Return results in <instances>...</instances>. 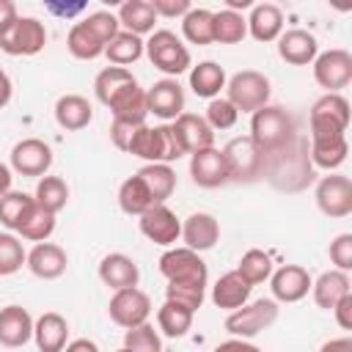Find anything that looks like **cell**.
Here are the masks:
<instances>
[{"instance_id":"cell-1","label":"cell","mask_w":352,"mask_h":352,"mask_svg":"<svg viewBox=\"0 0 352 352\" xmlns=\"http://www.w3.org/2000/svg\"><path fill=\"white\" fill-rule=\"evenodd\" d=\"M261 179H267L280 192H302L316 179L311 157H308V140L297 135L283 148L264 154Z\"/></svg>"},{"instance_id":"cell-2","label":"cell","mask_w":352,"mask_h":352,"mask_svg":"<svg viewBox=\"0 0 352 352\" xmlns=\"http://www.w3.org/2000/svg\"><path fill=\"white\" fill-rule=\"evenodd\" d=\"M248 138L261 151V157L270 154V151H278V148H283L286 143H292L297 138L294 116L280 104H264L253 113Z\"/></svg>"},{"instance_id":"cell-3","label":"cell","mask_w":352,"mask_h":352,"mask_svg":"<svg viewBox=\"0 0 352 352\" xmlns=\"http://www.w3.org/2000/svg\"><path fill=\"white\" fill-rule=\"evenodd\" d=\"M311 140L316 138H341L349 126V102L341 94H324L311 104L308 113Z\"/></svg>"},{"instance_id":"cell-4","label":"cell","mask_w":352,"mask_h":352,"mask_svg":"<svg viewBox=\"0 0 352 352\" xmlns=\"http://www.w3.org/2000/svg\"><path fill=\"white\" fill-rule=\"evenodd\" d=\"M146 55L162 74L173 80L190 69V50L173 30H154L146 41Z\"/></svg>"},{"instance_id":"cell-5","label":"cell","mask_w":352,"mask_h":352,"mask_svg":"<svg viewBox=\"0 0 352 352\" xmlns=\"http://www.w3.org/2000/svg\"><path fill=\"white\" fill-rule=\"evenodd\" d=\"M226 91H228L226 99L236 107V113H256L258 107L270 104V80L256 69L236 72L226 82Z\"/></svg>"},{"instance_id":"cell-6","label":"cell","mask_w":352,"mask_h":352,"mask_svg":"<svg viewBox=\"0 0 352 352\" xmlns=\"http://www.w3.org/2000/svg\"><path fill=\"white\" fill-rule=\"evenodd\" d=\"M280 308L275 300H256L250 305H242L236 311H231L226 316V330L234 338H253L261 330H267L270 324H275Z\"/></svg>"},{"instance_id":"cell-7","label":"cell","mask_w":352,"mask_h":352,"mask_svg":"<svg viewBox=\"0 0 352 352\" xmlns=\"http://www.w3.org/2000/svg\"><path fill=\"white\" fill-rule=\"evenodd\" d=\"M223 151V160H226V168H228V182H242V184H250L256 179H261V165H264V157L261 151L253 146L250 138H234L226 143Z\"/></svg>"},{"instance_id":"cell-8","label":"cell","mask_w":352,"mask_h":352,"mask_svg":"<svg viewBox=\"0 0 352 352\" xmlns=\"http://www.w3.org/2000/svg\"><path fill=\"white\" fill-rule=\"evenodd\" d=\"M107 314H110V319H113L118 327L129 330V327H138V324H146V322H148L151 300H148V294L140 292L138 286H132V289H118V292L110 297V302H107Z\"/></svg>"},{"instance_id":"cell-9","label":"cell","mask_w":352,"mask_h":352,"mask_svg":"<svg viewBox=\"0 0 352 352\" xmlns=\"http://www.w3.org/2000/svg\"><path fill=\"white\" fill-rule=\"evenodd\" d=\"M316 206L327 217H346L352 214V182L344 173H330L316 182Z\"/></svg>"},{"instance_id":"cell-10","label":"cell","mask_w":352,"mask_h":352,"mask_svg":"<svg viewBox=\"0 0 352 352\" xmlns=\"http://www.w3.org/2000/svg\"><path fill=\"white\" fill-rule=\"evenodd\" d=\"M160 272L170 280H187V283H204L209 280L204 258L190 248H170L160 256Z\"/></svg>"},{"instance_id":"cell-11","label":"cell","mask_w":352,"mask_h":352,"mask_svg":"<svg viewBox=\"0 0 352 352\" xmlns=\"http://www.w3.org/2000/svg\"><path fill=\"white\" fill-rule=\"evenodd\" d=\"M314 80L327 91L338 94L352 82V55L346 50H327L314 58Z\"/></svg>"},{"instance_id":"cell-12","label":"cell","mask_w":352,"mask_h":352,"mask_svg":"<svg viewBox=\"0 0 352 352\" xmlns=\"http://www.w3.org/2000/svg\"><path fill=\"white\" fill-rule=\"evenodd\" d=\"M47 44V28L36 16H19L14 28L0 38V50L8 55H38Z\"/></svg>"},{"instance_id":"cell-13","label":"cell","mask_w":352,"mask_h":352,"mask_svg":"<svg viewBox=\"0 0 352 352\" xmlns=\"http://www.w3.org/2000/svg\"><path fill=\"white\" fill-rule=\"evenodd\" d=\"M138 226H140V234H143L148 242L162 245V248H170V245L182 236V223H179L176 212L168 209L165 204H157V206L146 209V212L140 214Z\"/></svg>"},{"instance_id":"cell-14","label":"cell","mask_w":352,"mask_h":352,"mask_svg":"<svg viewBox=\"0 0 352 352\" xmlns=\"http://www.w3.org/2000/svg\"><path fill=\"white\" fill-rule=\"evenodd\" d=\"M146 107L148 113H154L162 121H176L184 113V91L173 77L157 80L148 91H146Z\"/></svg>"},{"instance_id":"cell-15","label":"cell","mask_w":352,"mask_h":352,"mask_svg":"<svg viewBox=\"0 0 352 352\" xmlns=\"http://www.w3.org/2000/svg\"><path fill=\"white\" fill-rule=\"evenodd\" d=\"M11 168L22 176H44L52 168V148L38 138H25L11 148Z\"/></svg>"},{"instance_id":"cell-16","label":"cell","mask_w":352,"mask_h":352,"mask_svg":"<svg viewBox=\"0 0 352 352\" xmlns=\"http://www.w3.org/2000/svg\"><path fill=\"white\" fill-rule=\"evenodd\" d=\"M311 275L300 264H283L270 275V289L275 302H297L311 292Z\"/></svg>"},{"instance_id":"cell-17","label":"cell","mask_w":352,"mask_h":352,"mask_svg":"<svg viewBox=\"0 0 352 352\" xmlns=\"http://www.w3.org/2000/svg\"><path fill=\"white\" fill-rule=\"evenodd\" d=\"M190 176L198 187H220L228 182V168H226V160H223V151L209 146V148H201L195 154H190Z\"/></svg>"},{"instance_id":"cell-18","label":"cell","mask_w":352,"mask_h":352,"mask_svg":"<svg viewBox=\"0 0 352 352\" xmlns=\"http://www.w3.org/2000/svg\"><path fill=\"white\" fill-rule=\"evenodd\" d=\"M25 264H28V270H30L36 278H41V280H55V278H60V275L66 272L69 256H66V250H63L60 245H55V242H38V245H33V250L28 253Z\"/></svg>"},{"instance_id":"cell-19","label":"cell","mask_w":352,"mask_h":352,"mask_svg":"<svg viewBox=\"0 0 352 352\" xmlns=\"http://www.w3.org/2000/svg\"><path fill=\"white\" fill-rule=\"evenodd\" d=\"M278 55L292 66H308L319 55L316 36L302 30V28H292V30L278 36Z\"/></svg>"},{"instance_id":"cell-20","label":"cell","mask_w":352,"mask_h":352,"mask_svg":"<svg viewBox=\"0 0 352 352\" xmlns=\"http://www.w3.org/2000/svg\"><path fill=\"white\" fill-rule=\"evenodd\" d=\"M220 239V226L209 212H192L184 223H182V242L184 248L201 253V250H212Z\"/></svg>"},{"instance_id":"cell-21","label":"cell","mask_w":352,"mask_h":352,"mask_svg":"<svg viewBox=\"0 0 352 352\" xmlns=\"http://www.w3.org/2000/svg\"><path fill=\"white\" fill-rule=\"evenodd\" d=\"M33 338V316L22 305L0 308V344L16 349Z\"/></svg>"},{"instance_id":"cell-22","label":"cell","mask_w":352,"mask_h":352,"mask_svg":"<svg viewBox=\"0 0 352 352\" xmlns=\"http://www.w3.org/2000/svg\"><path fill=\"white\" fill-rule=\"evenodd\" d=\"M99 278L104 286H110L113 292L118 289H132L140 280V270L138 264L126 256V253H107L99 261Z\"/></svg>"},{"instance_id":"cell-23","label":"cell","mask_w":352,"mask_h":352,"mask_svg":"<svg viewBox=\"0 0 352 352\" xmlns=\"http://www.w3.org/2000/svg\"><path fill=\"white\" fill-rule=\"evenodd\" d=\"M110 113H113V121L118 124H129V126H140L146 124V116H148V107H146V91L135 82L129 88H124L110 104Z\"/></svg>"},{"instance_id":"cell-24","label":"cell","mask_w":352,"mask_h":352,"mask_svg":"<svg viewBox=\"0 0 352 352\" xmlns=\"http://www.w3.org/2000/svg\"><path fill=\"white\" fill-rule=\"evenodd\" d=\"M33 338L38 352H63L69 338V322L60 314L47 311L33 322Z\"/></svg>"},{"instance_id":"cell-25","label":"cell","mask_w":352,"mask_h":352,"mask_svg":"<svg viewBox=\"0 0 352 352\" xmlns=\"http://www.w3.org/2000/svg\"><path fill=\"white\" fill-rule=\"evenodd\" d=\"M248 22V33L256 41H278V36L283 33V11L275 3H258L250 8Z\"/></svg>"},{"instance_id":"cell-26","label":"cell","mask_w":352,"mask_h":352,"mask_svg":"<svg viewBox=\"0 0 352 352\" xmlns=\"http://www.w3.org/2000/svg\"><path fill=\"white\" fill-rule=\"evenodd\" d=\"M250 289H253V286H250L236 270H231V272L220 275V280L212 286V302H214L217 308H223V311H236V308L248 305Z\"/></svg>"},{"instance_id":"cell-27","label":"cell","mask_w":352,"mask_h":352,"mask_svg":"<svg viewBox=\"0 0 352 352\" xmlns=\"http://www.w3.org/2000/svg\"><path fill=\"white\" fill-rule=\"evenodd\" d=\"M173 129L179 132V138H182L187 154H195V151H201V148L214 146V132H212V126L206 124V118L198 116V113H182V116L173 121Z\"/></svg>"},{"instance_id":"cell-28","label":"cell","mask_w":352,"mask_h":352,"mask_svg":"<svg viewBox=\"0 0 352 352\" xmlns=\"http://www.w3.org/2000/svg\"><path fill=\"white\" fill-rule=\"evenodd\" d=\"M91 118H94V107L80 94H66L55 102V121H58V126H63L69 132L85 129L91 124Z\"/></svg>"},{"instance_id":"cell-29","label":"cell","mask_w":352,"mask_h":352,"mask_svg":"<svg viewBox=\"0 0 352 352\" xmlns=\"http://www.w3.org/2000/svg\"><path fill=\"white\" fill-rule=\"evenodd\" d=\"M349 286H352V280H349L346 272H341V270H327V272H322V275L311 283L314 302H316L319 308H324V311H333L336 302L349 294Z\"/></svg>"},{"instance_id":"cell-30","label":"cell","mask_w":352,"mask_h":352,"mask_svg":"<svg viewBox=\"0 0 352 352\" xmlns=\"http://www.w3.org/2000/svg\"><path fill=\"white\" fill-rule=\"evenodd\" d=\"M349 154V143H346V135L341 138H316L311 140L308 146V157H311V165L314 168H324V170H336L344 165Z\"/></svg>"},{"instance_id":"cell-31","label":"cell","mask_w":352,"mask_h":352,"mask_svg":"<svg viewBox=\"0 0 352 352\" xmlns=\"http://www.w3.org/2000/svg\"><path fill=\"white\" fill-rule=\"evenodd\" d=\"M118 25L126 30V33H135V36H143V33H154V22H157V14L151 8L148 0H126L118 6Z\"/></svg>"},{"instance_id":"cell-32","label":"cell","mask_w":352,"mask_h":352,"mask_svg":"<svg viewBox=\"0 0 352 352\" xmlns=\"http://www.w3.org/2000/svg\"><path fill=\"white\" fill-rule=\"evenodd\" d=\"M138 176L148 187V195H151L154 204H165L176 190V173L165 162H148V165H143L138 170Z\"/></svg>"},{"instance_id":"cell-33","label":"cell","mask_w":352,"mask_h":352,"mask_svg":"<svg viewBox=\"0 0 352 352\" xmlns=\"http://www.w3.org/2000/svg\"><path fill=\"white\" fill-rule=\"evenodd\" d=\"M190 88L201 99H217V94L226 88V72L214 60H204L190 69Z\"/></svg>"},{"instance_id":"cell-34","label":"cell","mask_w":352,"mask_h":352,"mask_svg":"<svg viewBox=\"0 0 352 352\" xmlns=\"http://www.w3.org/2000/svg\"><path fill=\"white\" fill-rule=\"evenodd\" d=\"M135 82H138V80L132 77L129 69L107 66V69H102V72L96 74V80H94V94H96V99L107 107L124 88H129V85H135Z\"/></svg>"},{"instance_id":"cell-35","label":"cell","mask_w":352,"mask_h":352,"mask_svg":"<svg viewBox=\"0 0 352 352\" xmlns=\"http://www.w3.org/2000/svg\"><path fill=\"white\" fill-rule=\"evenodd\" d=\"M143 52H146V41L140 36H135V33H126V30H118L116 38L104 47V58L113 66H121V69H126L129 63H135Z\"/></svg>"},{"instance_id":"cell-36","label":"cell","mask_w":352,"mask_h":352,"mask_svg":"<svg viewBox=\"0 0 352 352\" xmlns=\"http://www.w3.org/2000/svg\"><path fill=\"white\" fill-rule=\"evenodd\" d=\"M192 311L173 302V300H165L157 311V324H160V333L168 336V338H182L187 336V330L192 327Z\"/></svg>"},{"instance_id":"cell-37","label":"cell","mask_w":352,"mask_h":352,"mask_svg":"<svg viewBox=\"0 0 352 352\" xmlns=\"http://www.w3.org/2000/svg\"><path fill=\"white\" fill-rule=\"evenodd\" d=\"M118 206H121L124 214L140 217L146 209H151V206H157V204L151 201L148 187L143 184V179L135 173V176H129L126 182H121V187H118Z\"/></svg>"},{"instance_id":"cell-38","label":"cell","mask_w":352,"mask_h":352,"mask_svg":"<svg viewBox=\"0 0 352 352\" xmlns=\"http://www.w3.org/2000/svg\"><path fill=\"white\" fill-rule=\"evenodd\" d=\"M33 206H36V201L28 192H14L11 190V192H6L0 198V223L6 228H11V231H19L22 223L30 217Z\"/></svg>"},{"instance_id":"cell-39","label":"cell","mask_w":352,"mask_h":352,"mask_svg":"<svg viewBox=\"0 0 352 352\" xmlns=\"http://www.w3.org/2000/svg\"><path fill=\"white\" fill-rule=\"evenodd\" d=\"M212 33H214V41L220 44H239L245 36H248V22L239 11H217L212 14Z\"/></svg>"},{"instance_id":"cell-40","label":"cell","mask_w":352,"mask_h":352,"mask_svg":"<svg viewBox=\"0 0 352 352\" xmlns=\"http://www.w3.org/2000/svg\"><path fill=\"white\" fill-rule=\"evenodd\" d=\"M66 47L77 60H96L99 55H104V44L85 28V22H74L69 36H66Z\"/></svg>"},{"instance_id":"cell-41","label":"cell","mask_w":352,"mask_h":352,"mask_svg":"<svg viewBox=\"0 0 352 352\" xmlns=\"http://www.w3.org/2000/svg\"><path fill=\"white\" fill-rule=\"evenodd\" d=\"M182 33L190 44H212L214 41V33H212V11L209 8H190L184 16H182Z\"/></svg>"},{"instance_id":"cell-42","label":"cell","mask_w":352,"mask_h":352,"mask_svg":"<svg viewBox=\"0 0 352 352\" xmlns=\"http://www.w3.org/2000/svg\"><path fill=\"white\" fill-rule=\"evenodd\" d=\"M69 201V184L60 176H41L36 184V204L52 214H58Z\"/></svg>"},{"instance_id":"cell-43","label":"cell","mask_w":352,"mask_h":352,"mask_svg":"<svg viewBox=\"0 0 352 352\" xmlns=\"http://www.w3.org/2000/svg\"><path fill=\"white\" fill-rule=\"evenodd\" d=\"M236 272H239L250 286L264 283V280L272 275V258H270V253H264V250H258V248H250L248 253H242Z\"/></svg>"},{"instance_id":"cell-44","label":"cell","mask_w":352,"mask_h":352,"mask_svg":"<svg viewBox=\"0 0 352 352\" xmlns=\"http://www.w3.org/2000/svg\"><path fill=\"white\" fill-rule=\"evenodd\" d=\"M36 201V198H33ZM55 231V214L52 212H47V209H41L38 204L33 206V212H30V217L22 223V228L16 231L22 239H30V242H47L50 239V234Z\"/></svg>"},{"instance_id":"cell-45","label":"cell","mask_w":352,"mask_h":352,"mask_svg":"<svg viewBox=\"0 0 352 352\" xmlns=\"http://www.w3.org/2000/svg\"><path fill=\"white\" fill-rule=\"evenodd\" d=\"M204 297H206V286L204 283H187V280H170L165 286V300H173L184 308H190L192 314L204 305Z\"/></svg>"},{"instance_id":"cell-46","label":"cell","mask_w":352,"mask_h":352,"mask_svg":"<svg viewBox=\"0 0 352 352\" xmlns=\"http://www.w3.org/2000/svg\"><path fill=\"white\" fill-rule=\"evenodd\" d=\"M124 349L129 352H162V338L160 333L146 322L138 327H129L124 333Z\"/></svg>"},{"instance_id":"cell-47","label":"cell","mask_w":352,"mask_h":352,"mask_svg":"<svg viewBox=\"0 0 352 352\" xmlns=\"http://www.w3.org/2000/svg\"><path fill=\"white\" fill-rule=\"evenodd\" d=\"M28 253L14 234H0V275H14L22 270Z\"/></svg>"},{"instance_id":"cell-48","label":"cell","mask_w":352,"mask_h":352,"mask_svg":"<svg viewBox=\"0 0 352 352\" xmlns=\"http://www.w3.org/2000/svg\"><path fill=\"white\" fill-rule=\"evenodd\" d=\"M204 118H206V124L212 126V132H217V129H231V126L236 124L239 113H236V107H234L226 96H220V99H209Z\"/></svg>"},{"instance_id":"cell-49","label":"cell","mask_w":352,"mask_h":352,"mask_svg":"<svg viewBox=\"0 0 352 352\" xmlns=\"http://www.w3.org/2000/svg\"><path fill=\"white\" fill-rule=\"evenodd\" d=\"M82 22H85V28H88L104 47H107V44L116 38V33L121 30L116 14H110V11H94V14H88Z\"/></svg>"},{"instance_id":"cell-50","label":"cell","mask_w":352,"mask_h":352,"mask_svg":"<svg viewBox=\"0 0 352 352\" xmlns=\"http://www.w3.org/2000/svg\"><path fill=\"white\" fill-rule=\"evenodd\" d=\"M330 261L341 272H349L352 270V234H338L330 242Z\"/></svg>"},{"instance_id":"cell-51","label":"cell","mask_w":352,"mask_h":352,"mask_svg":"<svg viewBox=\"0 0 352 352\" xmlns=\"http://www.w3.org/2000/svg\"><path fill=\"white\" fill-rule=\"evenodd\" d=\"M148 3H151V8H154L157 16H168V19L184 16V14L192 8L190 0H148Z\"/></svg>"},{"instance_id":"cell-52","label":"cell","mask_w":352,"mask_h":352,"mask_svg":"<svg viewBox=\"0 0 352 352\" xmlns=\"http://www.w3.org/2000/svg\"><path fill=\"white\" fill-rule=\"evenodd\" d=\"M333 314H336V322H338V327H344V330H352V292L336 302Z\"/></svg>"},{"instance_id":"cell-53","label":"cell","mask_w":352,"mask_h":352,"mask_svg":"<svg viewBox=\"0 0 352 352\" xmlns=\"http://www.w3.org/2000/svg\"><path fill=\"white\" fill-rule=\"evenodd\" d=\"M19 19V14H16V6L11 3V0H0V38L14 28V22Z\"/></svg>"},{"instance_id":"cell-54","label":"cell","mask_w":352,"mask_h":352,"mask_svg":"<svg viewBox=\"0 0 352 352\" xmlns=\"http://www.w3.org/2000/svg\"><path fill=\"white\" fill-rule=\"evenodd\" d=\"M212 352H261L256 344H250V341H245V338H231V341H223V344H217Z\"/></svg>"},{"instance_id":"cell-55","label":"cell","mask_w":352,"mask_h":352,"mask_svg":"<svg viewBox=\"0 0 352 352\" xmlns=\"http://www.w3.org/2000/svg\"><path fill=\"white\" fill-rule=\"evenodd\" d=\"M319 352H352V338H330V341H324L322 344V349Z\"/></svg>"},{"instance_id":"cell-56","label":"cell","mask_w":352,"mask_h":352,"mask_svg":"<svg viewBox=\"0 0 352 352\" xmlns=\"http://www.w3.org/2000/svg\"><path fill=\"white\" fill-rule=\"evenodd\" d=\"M63 352H99V346L91 338H77V341H69L63 346Z\"/></svg>"},{"instance_id":"cell-57","label":"cell","mask_w":352,"mask_h":352,"mask_svg":"<svg viewBox=\"0 0 352 352\" xmlns=\"http://www.w3.org/2000/svg\"><path fill=\"white\" fill-rule=\"evenodd\" d=\"M11 91H14V85H11V77L0 69V110L11 102Z\"/></svg>"},{"instance_id":"cell-58","label":"cell","mask_w":352,"mask_h":352,"mask_svg":"<svg viewBox=\"0 0 352 352\" xmlns=\"http://www.w3.org/2000/svg\"><path fill=\"white\" fill-rule=\"evenodd\" d=\"M11 179H14V176H11V168L0 162V198H3L6 192H11Z\"/></svg>"},{"instance_id":"cell-59","label":"cell","mask_w":352,"mask_h":352,"mask_svg":"<svg viewBox=\"0 0 352 352\" xmlns=\"http://www.w3.org/2000/svg\"><path fill=\"white\" fill-rule=\"evenodd\" d=\"M236 8H253L250 0H228V11H236Z\"/></svg>"},{"instance_id":"cell-60","label":"cell","mask_w":352,"mask_h":352,"mask_svg":"<svg viewBox=\"0 0 352 352\" xmlns=\"http://www.w3.org/2000/svg\"><path fill=\"white\" fill-rule=\"evenodd\" d=\"M116 352H129V349H124V346H121V349H116Z\"/></svg>"}]
</instances>
